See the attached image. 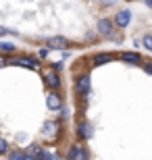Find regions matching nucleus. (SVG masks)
I'll return each instance as SVG.
<instances>
[{"instance_id":"ddd939ff","label":"nucleus","mask_w":152,"mask_h":160,"mask_svg":"<svg viewBox=\"0 0 152 160\" xmlns=\"http://www.w3.org/2000/svg\"><path fill=\"white\" fill-rule=\"evenodd\" d=\"M108 60H111V54H98L94 58V65H102V62H108Z\"/></svg>"},{"instance_id":"6ab92c4d","label":"nucleus","mask_w":152,"mask_h":160,"mask_svg":"<svg viewBox=\"0 0 152 160\" xmlns=\"http://www.w3.org/2000/svg\"><path fill=\"white\" fill-rule=\"evenodd\" d=\"M6 62H8V60H6V58H4V56H2V54H0V67H4V65H6Z\"/></svg>"},{"instance_id":"f03ea898","label":"nucleus","mask_w":152,"mask_h":160,"mask_svg":"<svg viewBox=\"0 0 152 160\" xmlns=\"http://www.w3.org/2000/svg\"><path fill=\"white\" fill-rule=\"evenodd\" d=\"M96 29H98L100 36H108V38L113 36V23L108 21V19H100L98 25H96Z\"/></svg>"},{"instance_id":"6e6552de","label":"nucleus","mask_w":152,"mask_h":160,"mask_svg":"<svg viewBox=\"0 0 152 160\" xmlns=\"http://www.w3.org/2000/svg\"><path fill=\"white\" fill-rule=\"evenodd\" d=\"M15 62H17V65H21V67H27V69H38V62H35V60H31V58H27V56H21V58H17Z\"/></svg>"},{"instance_id":"0eeeda50","label":"nucleus","mask_w":152,"mask_h":160,"mask_svg":"<svg viewBox=\"0 0 152 160\" xmlns=\"http://www.w3.org/2000/svg\"><path fill=\"white\" fill-rule=\"evenodd\" d=\"M46 83L50 85V88H54V89H56V88L60 85V79H59V75H56V73H52V71H50V73H46Z\"/></svg>"},{"instance_id":"20e7f679","label":"nucleus","mask_w":152,"mask_h":160,"mask_svg":"<svg viewBox=\"0 0 152 160\" xmlns=\"http://www.w3.org/2000/svg\"><path fill=\"white\" fill-rule=\"evenodd\" d=\"M46 44H48V48H54V50H63V48H67V44L69 42L65 40V38H48L46 40Z\"/></svg>"},{"instance_id":"9d476101","label":"nucleus","mask_w":152,"mask_h":160,"mask_svg":"<svg viewBox=\"0 0 152 160\" xmlns=\"http://www.w3.org/2000/svg\"><path fill=\"white\" fill-rule=\"evenodd\" d=\"M79 135H81L83 139L92 137V125H90V123H81V125H79Z\"/></svg>"},{"instance_id":"f257e3e1","label":"nucleus","mask_w":152,"mask_h":160,"mask_svg":"<svg viewBox=\"0 0 152 160\" xmlns=\"http://www.w3.org/2000/svg\"><path fill=\"white\" fill-rule=\"evenodd\" d=\"M67 158L69 160H90L86 148H81V146H73V148L69 150V156H67Z\"/></svg>"},{"instance_id":"a211bd4d","label":"nucleus","mask_w":152,"mask_h":160,"mask_svg":"<svg viewBox=\"0 0 152 160\" xmlns=\"http://www.w3.org/2000/svg\"><path fill=\"white\" fill-rule=\"evenodd\" d=\"M40 160H59V158H56V156H54V154H48V152H44Z\"/></svg>"},{"instance_id":"412c9836","label":"nucleus","mask_w":152,"mask_h":160,"mask_svg":"<svg viewBox=\"0 0 152 160\" xmlns=\"http://www.w3.org/2000/svg\"><path fill=\"white\" fill-rule=\"evenodd\" d=\"M146 4H148V8H152V0H146Z\"/></svg>"},{"instance_id":"423d86ee","label":"nucleus","mask_w":152,"mask_h":160,"mask_svg":"<svg viewBox=\"0 0 152 160\" xmlns=\"http://www.w3.org/2000/svg\"><path fill=\"white\" fill-rule=\"evenodd\" d=\"M46 104H48V108L50 110H59L60 106H63V102H60V98H59V94H48V98H46Z\"/></svg>"},{"instance_id":"39448f33","label":"nucleus","mask_w":152,"mask_h":160,"mask_svg":"<svg viewBox=\"0 0 152 160\" xmlns=\"http://www.w3.org/2000/svg\"><path fill=\"white\" fill-rule=\"evenodd\" d=\"M129 21H131V12H129V11H121V12H117V17H115V23H117L121 29H123V27H127Z\"/></svg>"},{"instance_id":"dca6fc26","label":"nucleus","mask_w":152,"mask_h":160,"mask_svg":"<svg viewBox=\"0 0 152 160\" xmlns=\"http://www.w3.org/2000/svg\"><path fill=\"white\" fill-rule=\"evenodd\" d=\"M142 42H144V46H146V50H150V52H152V36H148V33H146Z\"/></svg>"},{"instance_id":"7ed1b4c3","label":"nucleus","mask_w":152,"mask_h":160,"mask_svg":"<svg viewBox=\"0 0 152 160\" xmlns=\"http://www.w3.org/2000/svg\"><path fill=\"white\" fill-rule=\"evenodd\" d=\"M77 92L83 96L90 94V75H81V77L77 79Z\"/></svg>"},{"instance_id":"2eb2a0df","label":"nucleus","mask_w":152,"mask_h":160,"mask_svg":"<svg viewBox=\"0 0 152 160\" xmlns=\"http://www.w3.org/2000/svg\"><path fill=\"white\" fill-rule=\"evenodd\" d=\"M0 50H4V52H13V50H15V44H11V42H0Z\"/></svg>"},{"instance_id":"9b49d317","label":"nucleus","mask_w":152,"mask_h":160,"mask_svg":"<svg viewBox=\"0 0 152 160\" xmlns=\"http://www.w3.org/2000/svg\"><path fill=\"white\" fill-rule=\"evenodd\" d=\"M123 60H125V62H140V54H131V52H125L123 54Z\"/></svg>"},{"instance_id":"4be33fe9","label":"nucleus","mask_w":152,"mask_h":160,"mask_svg":"<svg viewBox=\"0 0 152 160\" xmlns=\"http://www.w3.org/2000/svg\"><path fill=\"white\" fill-rule=\"evenodd\" d=\"M25 160H38V158H34V156H25Z\"/></svg>"},{"instance_id":"4468645a","label":"nucleus","mask_w":152,"mask_h":160,"mask_svg":"<svg viewBox=\"0 0 152 160\" xmlns=\"http://www.w3.org/2000/svg\"><path fill=\"white\" fill-rule=\"evenodd\" d=\"M8 160H25V154H23V152H19V150H15V152L8 154Z\"/></svg>"},{"instance_id":"aec40b11","label":"nucleus","mask_w":152,"mask_h":160,"mask_svg":"<svg viewBox=\"0 0 152 160\" xmlns=\"http://www.w3.org/2000/svg\"><path fill=\"white\" fill-rule=\"evenodd\" d=\"M144 69H146V73H152V62H148V65L144 67Z\"/></svg>"},{"instance_id":"f8f14e48","label":"nucleus","mask_w":152,"mask_h":160,"mask_svg":"<svg viewBox=\"0 0 152 160\" xmlns=\"http://www.w3.org/2000/svg\"><path fill=\"white\" fill-rule=\"evenodd\" d=\"M42 154H44V152H42L38 146H31V148L27 150V156H34V158H42Z\"/></svg>"},{"instance_id":"1a4fd4ad","label":"nucleus","mask_w":152,"mask_h":160,"mask_svg":"<svg viewBox=\"0 0 152 160\" xmlns=\"http://www.w3.org/2000/svg\"><path fill=\"white\" fill-rule=\"evenodd\" d=\"M56 129H59L56 123H46V125H44V129H42V133L48 135V137H54V135H56Z\"/></svg>"},{"instance_id":"f3484780","label":"nucleus","mask_w":152,"mask_h":160,"mask_svg":"<svg viewBox=\"0 0 152 160\" xmlns=\"http://www.w3.org/2000/svg\"><path fill=\"white\" fill-rule=\"evenodd\" d=\"M6 152H8V143L4 139H0V154H6Z\"/></svg>"}]
</instances>
